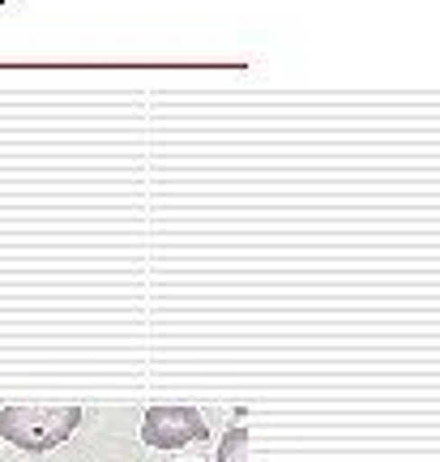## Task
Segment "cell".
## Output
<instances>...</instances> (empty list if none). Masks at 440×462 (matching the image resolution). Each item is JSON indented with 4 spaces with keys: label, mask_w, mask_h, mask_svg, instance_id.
<instances>
[{
    "label": "cell",
    "mask_w": 440,
    "mask_h": 462,
    "mask_svg": "<svg viewBox=\"0 0 440 462\" xmlns=\"http://www.w3.org/2000/svg\"><path fill=\"white\" fill-rule=\"evenodd\" d=\"M78 424H82L78 407H5L0 411V437L26 454H48L65 446Z\"/></svg>",
    "instance_id": "cell-1"
},
{
    "label": "cell",
    "mask_w": 440,
    "mask_h": 462,
    "mask_svg": "<svg viewBox=\"0 0 440 462\" xmlns=\"http://www.w3.org/2000/svg\"><path fill=\"white\" fill-rule=\"evenodd\" d=\"M206 437V420L193 407H150L142 420V441L154 449H184Z\"/></svg>",
    "instance_id": "cell-2"
},
{
    "label": "cell",
    "mask_w": 440,
    "mask_h": 462,
    "mask_svg": "<svg viewBox=\"0 0 440 462\" xmlns=\"http://www.w3.org/2000/svg\"><path fill=\"white\" fill-rule=\"evenodd\" d=\"M218 462H248V429H231L227 437H223Z\"/></svg>",
    "instance_id": "cell-3"
}]
</instances>
